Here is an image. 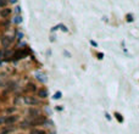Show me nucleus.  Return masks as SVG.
I'll list each match as a JSON object with an SVG mask.
<instances>
[{"label":"nucleus","instance_id":"f257e3e1","mask_svg":"<svg viewBox=\"0 0 139 134\" xmlns=\"http://www.w3.org/2000/svg\"><path fill=\"white\" fill-rule=\"evenodd\" d=\"M23 101H25V104H27V105H37V104H39V100L36 99L34 96H25V98H23Z\"/></svg>","mask_w":139,"mask_h":134},{"label":"nucleus","instance_id":"f03ea898","mask_svg":"<svg viewBox=\"0 0 139 134\" xmlns=\"http://www.w3.org/2000/svg\"><path fill=\"white\" fill-rule=\"evenodd\" d=\"M27 54H28L27 50H17V51L14 54L12 58H14V60H20V58H23Z\"/></svg>","mask_w":139,"mask_h":134},{"label":"nucleus","instance_id":"7ed1b4c3","mask_svg":"<svg viewBox=\"0 0 139 134\" xmlns=\"http://www.w3.org/2000/svg\"><path fill=\"white\" fill-rule=\"evenodd\" d=\"M11 9L9 8H3V9L0 10V17L1 18H6V17H9L10 15H11Z\"/></svg>","mask_w":139,"mask_h":134},{"label":"nucleus","instance_id":"20e7f679","mask_svg":"<svg viewBox=\"0 0 139 134\" xmlns=\"http://www.w3.org/2000/svg\"><path fill=\"white\" fill-rule=\"evenodd\" d=\"M12 40H14L12 37H4V38L1 39V44H3V46H4V48H8L10 44L12 43Z\"/></svg>","mask_w":139,"mask_h":134},{"label":"nucleus","instance_id":"39448f33","mask_svg":"<svg viewBox=\"0 0 139 134\" xmlns=\"http://www.w3.org/2000/svg\"><path fill=\"white\" fill-rule=\"evenodd\" d=\"M17 120H19V116H8V117L5 118V123H6V124H12V123H15Z\"/></svg>","mask_w":139,"mask_h":134},{"label":"nucleus","instance_id":"423d86ee","mask_svg":"<svg viewBox=\"0 0 139 134\" xmlns=\"http://www.w3.org/2000/svg\"><path fill=\"white\" fill-rule=\"evenodd\" d=\"M36 77H37V79H38V80H40L42 83H45V82H46V76L44 74V73L37 72V73H36Z\"/></svg>","mask_w":139,"mask_h":134},{"label":"nucleus","instance_id":"0eeeda50","mask_svg":"<svg viewBox=\"0 0 139 134\" xmlns=\"http://www.w3.org/2000/svg\"><path fill=\"white\" fill-rule=\"evenodd\" d=\"M28 114L32 116V117H38V116H40V111L37 110V108H31V110L28 111Z\"/></svg>","mask_w":139,"mask_h":134},{"label":"nucleus","instance_id":"6e6552de","mask_svg":"<svg viewBox=\"0 0 139 134\" xmlns=\"http://www.w3.org/2000/svg\"><path fill=\"white\" fill-rule=\"evenodd\" d=\"M38 96H39V98H42V99L48 98V90H45V89H40V90L38 92Z\"/></svg>","mask_w":139,"mask_h":134},{"label":"nucleus","instance_id":"1a4fd4ad","mask_svg":"<svg viewBox=\"0 0 139 134\" xmlns=\"http://www.w3.org/2000/svg\"><path fill=\"white\" fill-rule=\"evenodd\" d=\"M28 127H31V122H29V121H25V122L21 123V128H22V129H26Z\"/></svg>","mask_w":139,"mask_h":134},{"label":"nucleus","instance_id":"9d476101","mask_svg":"<svg viewBox=\"0 0 139 134\" xmlns=\"http://www.w3.org/2000/svg\"><path fill=\"white\" fill-rule=\"evenodd\" d=\"M31 134H45V132H44V130H42V129H37V128H34V129H32Z\"/></svg>","mask_w":139,"mask_h":134},{"label":"nucleus","instance_id":"9b49d317","mask_svg":"<svg viewBox=\"0 0 139 134\" xmlns=\"http://www.w3.org/2000/svg\"><path fill=\"white\" fill-rule=\"evenodd\" d=\"M115 118L120 122V123H122L123 122V117L121 116V114H118V112H115Z\"/></svg>","mask_w":139,"mask_h":134},{"label":"nucleus","instance_id":"f8f14e48","mask_svg":"<svg viewBox=\"0 0 139 134\" xmlns=\"http://www.w3.org/2000/svg\"><path fill=\"white\" fill-rule=\"evenodd\" d=\"M61 96H62V93H61V92H56L55 94H54V96H53V99H54V100H59V99H61Z\"/></svg>","mask_w":139,"mask_h":134},{"label":"nucleus","instance_id":"ddd939ff","mask_svg":"<svg viewBox=\"0 0 139 134\" xmlns=\"http://www.w3.org/2000/svg\"><path fill=\"white\" fill-rule=\"evenodd\" d=\"M6 5H8V0H0V9L6 8Z\"/></svg>","mask_w":139,"mask_h":134},{"label":"nucleus","instance_id":"4468645a","mask_svg":"<svg viewBox=\"0 0 139 134\" xmlns=\"http://www.w3.org/2000/svg\"><path fill=\"white\" fill-rule=\"evenodd\" d=\"M14 22H15V23H21V22H22V18H21V16H16V17L14 18Z\"/></svg>","mask_w":139,"mask_h":134},{"label":"nucleus","instance_id":"2eb2a0df","mask_svg":"<svg viewBox=\"0 0 139 134\" xmlns=\"http://www.w3.org/2000/svg\"><path fill=\"white\" fill-rule=\"evenodd\" d=\"M59 28H61L64 32H68V29H67V27L66 26H64V24H59Z\"/></svg>","mask_w":139,"mask_h":134},{"label":"nucleus","instance_id":"dca6fc26","mask_svg":"<svg viewBox=\"0 0 139 134\" xmlns=\"http://www.w3.org/2000/svg\"><path fill=\"white\" fill-rule=\"evenodd\" d=\"M28 89H29V90H36L37 88H36L34 84H28Z\"/></svg>","mask_w":139,"mask_h":134},{"label":"nucleus","instance_id":"f3484780","mask_svg":"<svg viewBox=\"0 0 139 134\" xmlns=\"http://www.w3.org/2000/svg\"><path fill=\"white\" fill-rule=\"evenodd\" d=\"M5 118H6L5 116H3V117H0V126L3 124V123H5Z\"/></svg>","mask_w":139,"mask_h":134},{"label":"nucleus","instance_id":"a211bd4d","mask_svg":"<svg viewBox=\"0 0 139 134\" xmlns=\"http://www.w3.org/2000/svg\"><path fill=\"white\" fill-rule=\"evenodd\" d=\"M127 21H128V22H132V21H133V16H132V15H127Z\"/></svg>","mask_w":139,"mask_h":134},{"label":"nucleus","instance_id":"6ab92c4d","mask_svg":"<svg viewBox=\"0 0 139 134\" xmlns=\"http://www.w3.org/2000/svg\"><path fill=\"white\" fill-rule=\"evenodd\" d=\"M90 44H92L93 46H98V43H96V42H94V40H90Z\"/></svg>","mask_w":139,"mask_h":134},{"label":"nucleus","instance_id":"aec40b11","mask_svg":"<svg viewBox=\"0 0 139 134\" xmlns=\"http://www.w3.org/2000/svg\"><path fill=\"white\" fill-rule=\"evenodd\" d=\"M105 117H106V120H107V121H111V116L109 115V114H105Z\"/></svg>","mask_w":139,"mask_h":134},{"label":"nucleus","instance_id":"412c9836","mask_svg":"<svg viewBox=\"0 0 139 134\" xmlns=\"http://www.w3.org/2000/svg\"><path fill=\"white\" fill-rule=\"evenodd\" d=\"M56 110H57V111H62V110H64V107H62V106H57V107H56Z\"/></svg>","mask_w":139,"mask_h":134},{"label":"nucleus","instance_id":"4be33fe9","mask_svg":"<svg viewBox=\"0 0 139 134\" xmlns=\"http://www.w3.org/2000/svg\"><path fill=\"white\" fill-rule=\"evenodd\" d=\"M64 52H65V55H66V56H68V58H71V54H70L68 51H64Z\"/></svg>","mask_w":139,"mask_h":134},{"label":"nucleus","instance_id":"5701e85b","mask_svg":"<svg viewBox=\"0 0 139 134\" xmlns=\"http://www.w3.org/2000/svg\"><path fill=\"white\" fill-rule=\"evenodd\" d=\"M16 12H17V14H20V12H21V8H20V6H17V8H16Z\"/></svg>","mask_w":139,"mask_h":134},{"label":"nucleus","instance_id":"b1692460","mask_svg":"<svg viewBox=\"0 0 139 134\" xmlns=\"http://www.w3.org/2000/svg\"><path fill=\"white\" fill-rule=\"evenodd\" d=\"M98 56H99L98 58H100V60H101V58H104V55H102V54H98Z\"/></svg>","mask_w":139,"mask_h":134}]
</instances>
